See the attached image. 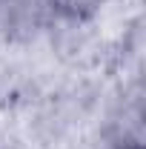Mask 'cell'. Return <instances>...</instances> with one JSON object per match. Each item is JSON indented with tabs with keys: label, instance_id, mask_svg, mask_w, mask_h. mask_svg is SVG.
<instances>
[{
	"label": "cell",
	"instance_id": "7a4b0ae2",
	"mask_svg": "<svg viewBox=\"0 0 146 149\" xmlns=\"http://www.w3.org/2000/svg\"><path fill=\"white\" fill-rule=\"evenodd\" d=\"M106 6V0H52V9H55V17L63 20H89L92 15H97L100 9Z\"/></svg>",
	"mask_w": 146,
	"mask_h": 149
},
{
	"label": "cell",
	"instance_id": "6da1fadb",
	"mask_svg": "<svg viewBox=\"0 0 146 149\" xmlns=\"http://www.w3.org/2000/svg\"><path fill=\"white\" fill-rule=\"evenodd\" d=\"M52 20V0H0V35L6 40H32Z\"/></svg>",
	"mask_w": 146,
	"mask_h": 149
}]
</instances>
